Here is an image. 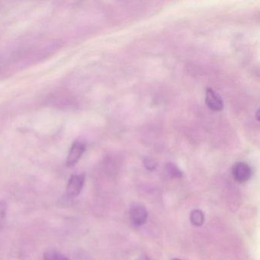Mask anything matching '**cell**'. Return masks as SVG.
<instances>
[{"mask_svg":"<svg viewBox=\"0 0 260 260\" xmlns=\"http://www.w3.org/2000/svg\"><path fill=\"white\" fill-rule=\"evenodd\" d=\"M138 260H150V259H149V258H147V257L143 256V257H141V258H138Z\"/></svg>","mask_w":260,"mask_h":260,"instance_id":"obj_11","label":"cell"},{"mask_svg":"<svg viewBox=\"0 0 260 260\" xmlns=\"http://www.w3.org/2000/svg\"><path fill=\"white\" fill-rule=\"evenodd\" d=\"M232 176L234 180L239 183L247 182L252 176V170L247 164L238 162L232 168Z\"/></svg>","mask_w":260,"mask_h":260,"instance_id":"obj_2","label":"cell"},{"mask_svg":"<svg viewBox=\"0 0 260 260\" xmlns=\"http://www.w3.org/2000/svg\"><path fill=\"white\" fill-rule=\"evenodd\" d=\"M205 103L208 107L214 112H220L223 108V103L221 97L211 88H208L206 89Z\"/></svg>","mask_w":260,"mask_h":260,"instance_id":"obj_4","label":"cell"},{"mask_svg":"<svg viewBox=\"0 0 260 260\" xmlns=\"http://www.w3.org/2000/svg\"><path fill=\"white\" fill-rule=\"evenodd\" d=\"M173 260H180V259H177V258H176V259H173Z\"/></svg>","mask_w":260,"mask_h":260,"instance_id":"obj_12","label":"cell"},{"mask_svg":"<svg viewBox=\"0 0 260 260\" xmlns=\"http://www.w3.org/2000/svg\"><path fill=\"white\" fill-rule=\"evenodd\" d=\"M144 166H145L146 168L148 170H154L156 168V164H155L154 161L150 159H145V160L144 161Z\"/></svg>","mask_w":260,"mask_h":260,"instance_id":"obj_10","label":"cell"},{"mask_svg":"<svg viewBox=\"0 0 260 260\" xmlns=\"http://www.w3.org/2000/svg\"><path fill=\"white\" fill-rule=\"evenodd\" d=\"M131 221L136 226H142L147 222L148 214L144 205L141 204H134L129 211Z\"/></svg>","mask_w":260,"mask_h":260,"instance_id":"obj_1","label":"cell"},{"mask_svg":"<svg viewBox=\"0 0 260 260\" xmlns=\"http://www.w3.org/2000/svg\"><path fill=\"white\" fill-rule=\"evenodd\" d=\"M190 220L193 225L196 226H201L205 221V216L201 210H193L190 214Z\"/></svg>","mask_w":260,"mask_h":260,"instance_id":"obj_6","label":"cell"},{"mask_svg":"<svg viewBox=\"0 0 260 260\" xmlns=\"http://www.w3.org/2000/svg\"><path fill=\"white\" fill-rule=\"evenodd\" d=\"M7 205L5 201H0V228L4 224L7 214Z\"/></svg>","mask_w":260,"mask_h":260,"instance_id":"obj_9","label":"cell"},{"mask_svg":"<svg viewBox=\"0 0 260 260\" xmlns=\"http://www.w3.org/2000/svg\"><path fill=\"white\" fill-rule=\"evenodd\" d=\"M44 260H69L66 256L54 250V249H49L44 254Z\"/></svg>","mask_w":260,"mask_h":260,"instance_id":"obj_7","label":"cell"},{"mask_svg":"<svg viewBox=\"0 0 260 260\" xmlns=\"http://www.w3.org/2000/svg\"><path fill=\"white\" fill-rule=\"evenodd\" d=\"M85 150H86V147L82 143L76 142L75 144H73L68 153L67 166L69 167L75 166L83 156Z\"/></svg>","mask_w":260,"mask_h":260,"instance_id":"obj_5","label":"cell"},{"mask_svg":"<svg viewBox=\"0 0 260 260\" xmlns=\"http://www.w3.org/2000/svg\"><path fill=\"white\" fill-rule=\"evenodd\" d=\"M85 182V175H74L71 176L67 187V193L70 197L79 196L83 189Z\"/></svg>","mask_w":260,"mask_h":260,"instance_id":"obj_3","label":"cell"},{"mask_svg":"<svg viewBox=\"0 0 260 260\" xmlns=\"http://www.w3.org/2000/svg\"><path fill=\"white\" fill-rule=\"evenodd\" d=\"M167 171L173 177H181L182 172L174 164H170L167 166Z\"/></svg>","mask_w":260,"mask_h":260,"instance_id":"obj_8","label":"cell"}]
</instances>
